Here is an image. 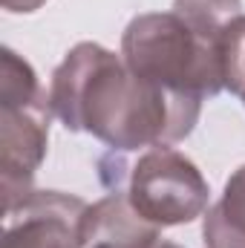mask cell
Segmentation results:
<instances>
[{
	"instance_id": "9",
	"label": "cell",
	"mask_w": 245,
	"mask_h": 248,
	"mask_svg": "<svg viewBox=\"0 0 245 248\" xmlns=\"http://www.w3.org/2000/svg\"><path fill=\"white\" fill-rule=\"evenodd\" d=\"M222 69L225 90H231L245 107V15L237 17L222 35Z\"/></svg>"
},
{
	"instance_id": "12",
	"label": "cell",
	"mask_w": 245,
	"mask_h": 248,
	"mask_svg": "<svg viewBox=\"0 0 245 248\" xmlns=\"http://www.w3.org/2000/svg\"><path fill=\"white\" fill-rule=\"evenodd\" d=\"M92 248H113V246H92Z\"/></svg>"
},
{
	"instance_id": "3",
	"label": "cell",
	"mask_w": 245,
	"mask_h": 248,
	"mask_svg": "<svg viewBox=\"0 0 245 248\" xmlns=\"http://www.w3.org/2000/svg\"><path fill=\"white\" fill-rule=\"evenodd\" d=\"M98 176L107 190H124L136 214L159 228L187 225L208 211L202 170L170 144L147 147L136 162L110 150L98 159Z\"/></svg>"
},
{
	"instance_id": "5",
	"label": "cell",
	"mask_w": 245,
	"mask_h": 248,
	"mask_svg": "<svg viewBox=\"0 0 245 248\" xmlns=\"http://www.w3.org/2000/svg\"><path fill=\"white\" fill-rule=\"evenodd\" d=\"M87 202L61 190H32L20 205L3 214L0 248H84L81 228Z\"/></svg>"
},
{
	"instance_id": "8",
	"label": "cell",
	"mask_w": 245,
	"mask_h": 248,
	"mask_svg": "<svg viewBox=\"0 0 245 248\" xmlns=\"http://www.w3.org/2000/svg\"><path fill=\"white\" fill-rule=\"evenodd\" d=\"M46 93L29 61H23L15 49H3L0 55V104H35L44 101Z\"/></svg>"
},
{
	"instance_id": "2",
	"label": "cell",
	"mask_w": 245,
	"mask_h": 248,
	"mask_svg": "<svg viewBox=\"0 0 245 248\" xmlns=\"http://www.w3.org/2000/svg\"><path fill=\"white\" fill-rule=\"evenodd\" d=\"M122 58L133 75L187 98H214L225 90L222 44L190 29L176 12H147L127 23Z\"/></svg>"
},
{
	"instance_id": "7",
	"label": "cell",
	"mask_w": 245,
	"mask_h": 248,
	"mask_svg": "<svg viewBox=\"0 0 245 248\" xmlns=\"http://www.w3.org/2000/svg\"><path fill=\"white\" fill-rule=\"evenodd\" d=\"M173 12L208 41L222 44L225 29L243 17V0H173Z\"/></svg>"
},
{
	"instance_id": "1",
	"label": "cell",
	"mask_w": 245,
	"mask_h": 248,
	"mask_svg": "<svg viewBox=\"0 0 245 248\" xmlns=\"http://www.w3.org/2000/svg\"><path fill=\"white\" fill-rule=\"evenodd\" d=\"M49 110L72 133H90L110 150L176 144L193 133L199 98L168 93L130 72L122 55L101 44H75L52 72Z\"/></svg>"
},
{
	"instance_id": "6",
	"label": "cell",
	"mask_w": 245,
	"mask_h": 248,
	"mask_svg": "<svg viewBox=\"0 0 245 248\" xmlns=\"http://www.w3.org/2000/svg\"><path fill=\"white\" fill-rule=\"evenodd\" d=\"M205 248H245V165H240L216 205L205 211L202 222Z\"/></svg>"
},
{
	"instance_id": "11",
	"label": "cell",
	"mask_w": 245,
	"mask_h": 248,
	"mask_svg": "<svg viewBox=\"0 0 245 248\" xmlns=\"http://www.w3.org/2000/svg\"><path fill=\"white\" fill-rule=\"evenodd\" d=\"M159 248H182V246H176V243H159Z\"/></svg>"
},
{
	"instance_id": "4",
	"label": "cell",
	"mask_w": 245,
	"mask_h": 248,
	"mask_svg": "<svg viewBox=\"0 0 245 248\" xmlns=\"http://www.w3.org/2000/svg\"><path fill=\"white\" fill-rule=\"evenodd\" d=\"M49 95L35 104H0V187L3 214L35 190V173L49 144Z\"/></svg>"
},
{
	"instance_id": "10",
	"label": "cell",
	"mask_w": 245,
	"mask_h": 248,
	"mask_svg": "<svg viewBox=\"0 0 245 248\" xmlns=\"http://www.w3.org/2000/svg\"><path fill=\"white\" fill-rule=\"evenodd\" d=\"M0 3H3L6 12H23V15H29V12H38L46 0H0Z\"/></svg>"
}]
</instances>
